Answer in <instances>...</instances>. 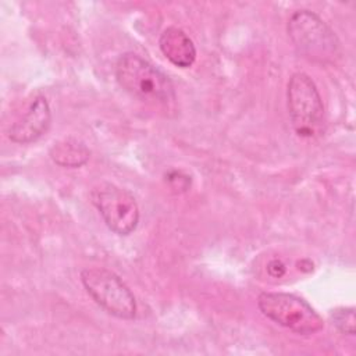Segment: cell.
Listing matches in <instances>:
<instances>
[{"label":"cell","instance_id":"1","mask_svg":"<svg viewBox=\"0 0 356 356\" xmlns=\"http://www.w3.org/2000/svg\"><path fill=\"white\" fill-rule=\"evenodd\" d=\"M115 78L127 93L142 102L168 104L175 100L170 78L136 53L128 51L120 56L115 64Z\"/></svg>","mask_w":356,"mask_h":356},{"label":"cell","instance_id":"2","mask_svg":"<svg viewBox=\"0 0 356 356\" xmlns=\"http://www.w3.org/2000/svg\"><path fill=\"white\" fill-rule=\"evenodd\" d=\"M288 36L296 51L312 63L334 64L342 54L335 32L313 11H295L286 25Z\"/></svg>","mask_w":356,"mask_h":356},{"label":"cell","instance_id":"3","mask_svg":"<svg viewBox=\"0 0 356 356\" xmlns=\"http://www.w3.org/2000/svg\"><path fill=\"white\" fill-rule=\"evenodd\" d=\"M257 307L267 318L299 335H313L324 328L320 314L293 293L261 292Z\"/></svg>","mask_w":356,"mask_h":356},{"label":"cell","instance_id":"4","mask_svg":"<svg viewBox=\"0 0 356 356\" xmlns=\"http://www.w3.org/2000/svg\"><path fill=\"white\" fill-rule=\"evenodd\" d=\"M286 104L292 128L302 138L320 134L324 122V104L313 79L305 72L291 75L286 86Z\"/></svg>","mask_w":356,"mask_h":356},{"label":"cell","instance_id":"5","mask_svg":"<svg viewBox=\"0 0 356 356\" xmlns=\"http://www.w3.org/2000/svg\"><path fill=\"white\" fill-rule=\"evenodd\" d=\"M81 282L95 303L107 314L121 320L135 318V296L115 273L102 267L85 268L81 271Z\"/></svg>","mask_w":356,"mask_h":356},{"label":"cell","instance_id":"6","mask_svg":"<svg viewBox=\"0 0 356 356\" xmlns=\"http://www.w3.org/2000/svg\"><path fill=\"white\" fill-rule=\"evenodd\" d=\"M92 203L110 231L120 236L132 234L139 222V206L131 192L110 182L92 191Z\"/></svg>","mask_w":356,"mask_h":356},{"label":"cell","instance_id":"7","mask_svg":"<svg viewBox=\"0 0 356 356\" xmlns=\"http://www.w3.org/2000/svg\"><path fill=\"white\" fill-rule=\"evenodd\" d=\"M50 124L51 110L49 102L44 96L39 95L31 103L28 111L8 128L7 135L14 143H32L49 131Z\"/></svg>","mask_w":356,"mask_h":356},{"label":"cell","instance_id":"8","mask_svg":"<svg viewBox=\"0 0 356 356\" xmlns=\"http://www.w3.org/2000/svg\"><path fill=\"white\" fill-rule=\"evenodd\" d=\"M159 47L164 57L175 67L189 68L196 60V47L181 28H165L159 38Z\"/></svg>","mask_w":356,"mask_h":356},{"label":"cell","instance_id":"9","mask_svg":"<svg viewBox=\"0 0 356 356\" xmlns=\"http://www.w3.org/2000/svg\"><path fill=\"white\" fill-rule=\"evenodd\" d=\"M51 161L64 168H79L90 159L89 147L75 138H65L53 143L49 150Z\"/></svg>","mask_w":356,"mask_h":356},{"label":"cell","instance_id":"10","mask_svg":"<svg viewBox=\"0 0 356 356\" xmlns=\"http://www.w3.org/2000/svg\"><path fill=\"white\" fill-rule=\"evenodd\" d=\"M331 321L337 330L346 335H355V309L353 307H337L331 310Z\"/></svg>","mask_w":356,"mask_h":356},{"label":"cell","instance_id":"11","mask_svg":"<svg viewBox=\"0 0 356 356\" xmlns=\"http://www.w3.org/2000/svg\"><path fill=\"white\" fill-rule=\"evenodd\" d=\"M267 271H268V274H270L271 277L280 278V277H282V275L285 274L286 267H285V264L282 263V260H280V259H273V260H270L268 264H267Z\"/></svg>","mask_w":356,"mask_h":356}]
</instances>
